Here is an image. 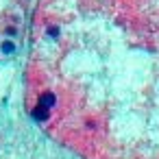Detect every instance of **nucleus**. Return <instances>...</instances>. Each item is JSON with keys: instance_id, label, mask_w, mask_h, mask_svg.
I'll return each instance as SVG.
<instances>
[{"instance_id": "1", "label": "nucleus", "mask_w": 159, "mask_h": 159, "mask_svg": "<svg viewBox=\"0 0 159 159\" xmlns=\"http://www.w3.org/2000/svg\"><path fill=\"white\" fill-rule=\"evenodd\" d=\"M39 105H42V107H46V109H50V107L55 105V94H50V92H44V94L39 96Z\"/></svg>"}, {"instance_id": "2", "label": "nucleus", "mask_w": 159, "mask_h": 159, "mask_svg": "<svg viewBox=\"0 0 159 159\" xmlns=\"http://www.w3.org/2000/svg\"><path fill=\"white\" fill-rule=\"evenodd\" d=\"M33 118H35V120H39V122H44V120L48 118V109H46V107H42V105H37V107H35V111H33Z\"/></svg>"}, {"instance_id": "3", "label": "nucleus", "mask_w": 159, "mask_h": 159, "mask_svg": "<svg viewBox=\"0 0 159 159\" xmlns=\"http://www.w3.org/2000/svg\"><path fill=\"white\" fill-rule=\"evenodd\" d=\"M13 50H16V44H13V42H5V44H2V52H5V55H11Z\"/></svg>"}, {"instance_id": "4", "label": "nucleus", "mask_w": 159, "mask_h": 159, "mask_svg": "<svg viewBox=\"0 0 159 159\" xmlns=\"http://www.w3.org/2000/svg\"><path fill=\"white\" fill-rule=\"evenodd\" d=\"M48 35H50V37H57V35H59V29H55V26L48 29Z\"/></svg>"}]
</instances>
